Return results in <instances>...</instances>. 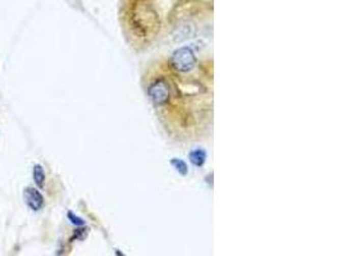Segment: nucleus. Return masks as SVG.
<instances>
[{"mask_svg": "<svg viewBox=\"0 0 342 256\" xmlns=\"http://www.w3.org/2000/svg\"><path fill=\"white\" fill-rule=\"evenodd\" d=\"M170 163H172V165L175 166L176 170H177V172H180L181 175H182V176L187 175L188 169H187V164H186L185 161L181 160V159H172V161H170Z\"/></svg>", "mask_w": 342, "mask_h": 256, "instance_id": "nucleus-6", "label": "nucleus"}, {"mask_svg": "<svg viewBox=\"0 0 342 256\" xmlns=\"http://www.w3.org/2000/svg\"><path fill=\"white\" fill-rule=\"evenodd\" d=\"M190 160L195 166H203L207 160V151L204 149H195L190 153Z\"/></svg>", "mask_w": 342, "mask_h": 256, "instance_id": "nucleus-5", "label": "nucleus"}, {"mask_svg": "<svg viewBox=\"0 0 342 256\" xmlns=\"http://www.w3.org/2000/svg\"><path fill=\"white\" fill-rule=\"evenodd\" d=\"M67 217H68L69 222H71L72 224L77 225V227H82V225H85V220H83L82 218L77 217V215L74 214V213H72V211H68Z\"/></svg>", "mask_w": 342, "mask_h": 256, "instance_id": "nucleus-7", "label": "nucleus"}, {"mask_svg": "<svg viewBox=\"0 0 342 256\" xmlns=\"http://www.w3.org/2000/svg\"><path fill=\"white\" fill-rule=\"evenodd\" d=\"M196 56L192 49L181 48L173 53L170 64L180 73H187L196 67Z\"/></svg>", "mask_w": 342, "mask_h": 256, "instance_id": "nucleus-1", "label": "nucleus"}, {"mask_svg": "<svg viewBox=\"0 0 342 256\" xmlns=\"http://www.w3.org/2000/svg\"><path fill=\"white\" fill-rule=\"evenodd\" d=\"M32 177H34V182L37 187L44 188V186H45L46 176H45V170H44L43 165H40V164H35L34 169H32Z\"/></svg>", "mask_w": 342, "mask_h": 256, "instance_id": "nucleus-4", "label": "nucleus"}, {"mask_svg": "<svg viewBox=\"0 0 342 256\" xmlns=\"http://www.w3.org/2000/svg\"><path fill=\"white\" fill-rule=\"evenodd\" d=\"M148 94L150 96V100L153 101V104L157 108L165 105L170 98L169 86H168V83L164 79H159V81H155L154 83H151L148 90Z\"/></svg>", "mask_w": 342, "mask_h": 256, "instance_id": "nucleus-2", "label": "nucleus"}, {"mask_svg": "<svg viewBox=\"0 0 342 256\" xmlns=\"http://www.w3.org/2000/svg\"><path fill=\"white\" fill-rule=\"evenodd\" d=\"M86 233H88V230H77L76 231V233H74L73 238H71V240H74V238H81V240H82V238L85 237Z\"/></svg>", "mask_w": 342, "mask_h": 256, "instance_id": "nucleus-8", "label": "nucleus"}, {"mask_svg": "<svg viewBox=\"0 0 342 256\" xmlns=\"http://www.w3.org/2000/svg\"><path fill=\"white\" fill-rule=\"evenodd\" d=\"M24 203L31 210L40 211L44 208V196L39 190L34 187H26L23 191Z\"/></svg>", "mask_w": 342, "mask_h": 256, "instance_id": "nucleus-3", "label": "nucleus"}]
</instances>
